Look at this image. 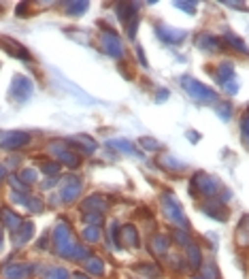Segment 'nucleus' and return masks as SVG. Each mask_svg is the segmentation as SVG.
<instances>
[{"mask_svg":"<svg viewBox=\"0 0 249 279\" xmlns=\"http://www.w3.org/2000/svg\"><path fill=\"white\" fill-rule=\"evenodd\" d=\"M0 243H2V237H0Z\"/></svg>","mask_w":249,"mask_h":279,"instance_id":"nucleus-48","label":"nucleus"},{"mask_svg":"<svg viewBox=\"0 0 249 279\" xmlns=\"http://www.w3.org/2000/svg\"><path fill=\"white\" fill-rule=\"evenodd\" d=\"M137 271H138L140 275L151 277V279H158L160 275H162V273H160V269H158V267H153V264H138Z\"/></svg>","mask_w":249,"mask_h":279,"instance_id":"nucleus-28","label":"nucleus"},{"mask_svg":"<svg viewBox=\"0 0 249 279\" xmlns=\"http://www.w3.org/2000/svg\"><path fill=\"white\" fill-rule=\"evenodd\" d=\"M100 228L98 226H87L85 230H83V239H85L87 243H98L100 241Z\"/></svg>","mask_w":249,"mask_h":279,"instance_id":"nucleus-27","label":"nucleus"},{"mask_svg":"<svg viewBox=\"0 0 249 279\" xmlns=\"http://www.w3.org/2000/svg\"><path fill=\"white\" fill-rule=\"evenodd\" d=\"M215 113H220V118L223 122H228L230 118H232V102H228V100H220L215 105Z\"/></svg>","mask_w":249,"mask_h":279,"instance_id":"nucleus-26","label":"nucleus"},{"mask_svg":"<svg viewBox=\"0 0 249 279\" xmlns=\"http://www.w3.org/2000/svg\"><path fill=\"white\" fill-rule=\"evenodd\" d=\"M28 141H30V137H28L26 132H13V134H9V137L2 141V149H17V147H24Z\"/></svg>","mask_w":249,"mask_h":279,"instance_id":"nucleus-16","label":"nucleus"},{"mask_svg":"<svg viewBox=\"0 0 249 279\" xmlns=\"http://www.w3.org/2000/svg\"><path fill=\"white\" fill-rule=\"evenodd\" d=\"M85 271L89 275L100 277V275H105V262H102L100 258H96V256H89L85 260Z\"/></svg>","mask_w":249,"mask_h":279,"instance_id":"nucleus-19","label":"nucleus"},{"mask_svg":"<svg viewBox=\"0 0 249 279\" xmlns=\"http://www.w3.org/2000/svg\"><path fill=\"white\" fill-rule=\"evenodd\" d=\"M98 45L100 49L105 51L107 56L115 58V60H121V58L126 56V49H124V43H121V38L115 34L113 30H107V32H100V38H98Z\"/></svg>","mask_w":249,"mask_h":279,"instance_id":"nucleus-4","label":"nucleus"},{"mask_svg":"<svg viewBox=\"0 0 249 279\" xmlns=\"http://www.w3.org/2000/svg\"><path fill=\"white\" fill-rule=\"evenodd\" d=\"M57 164H54V162H47V164H43V173H47V175H55L57 173Z\"/></svg>","mask_w":249,"mask_h":279,"instance_id":"nucleus-40","label":"nucleus"},{"mask_svg":"<svg viewBox=\"0 0 249 279\" xmlns=\"http://www.w3.org/2000/svg\"><path fill=\"white\" fill-rule=\"evenodd\" d=\"M192 186H194V190H198V194H202V196H207V198L215 196L221 187L220 181L209 173H196L194 177H192Z\"/></svg>","mask_w":249,"mask_h":279,"instance_id":"nucleus-5","label":"nucleus"},{"mask_svg":"<svg viewBox=\"0 0 249 279\" xmlns=\"http://www.w3.org/2000/svg\"><path fill=\"white\" fill-rule=\"evenodd\" d=\"M2 177H4V168L0 166V181H2Z\"/></svg>","mask_w":249,"mask_h":279,"instance_id":"nucleus-46","label":"nucleus"},{"mask_svg":"<svg viewBox=\"0 0 249 279\" xmlns=\"http://www.w3.org/2000/svg\"><path fill=\"white\" fill-rule=\"evenodd\" d=\"M0 219H2V224L6 226V228H11V230H15V228H19L24 222L19 219V216L17 213H13V211H9L4 207V209H0Z\"/></svg>","mask_w":249,"mask_h":279,"instance_id":"nucleus-18","label":"nucleus"},{"mask_svg":"<svg viewBox=\"0 0 249 279\" xmlns=\"http://www.w3.org/2000/svg\"><path fill=\"white\" fill-rule=\"evenodd\" d=\"M175 241H177V243H181V245H185V248H188V245L192 243V239H190V235H188V232H181V228H177V230H175Z\"/></svg>","mask_w":249,"mask_h":279,"instance_id":"nucleus-34","label":"nucleus"},{"mask_svg":"<svg viewBox=\"0 0 249 279\" xmlns=\"http://www.w3.org/2000/svg\"><path fill=\"white\" fill-rule=\"evenodd\" d=\"M137 54H138V60H140V64H143V66H147V60H145V56H143V49L137 47Z\"/></svg>","mask_w":249,"mask_h":279,"instance_id":"nucleus-42","label":"nucleus"},{"mask_svg":"<svg viewBox=\"0 0 249 279\" xmlns=\"http://www.w3.org/2000/svg\"><path fill=\"white\" fill-rule=\"evenodd\" d=\"M164 98H168V90H160L158 92V102H164Z\"/></svg>","mask_w":249,"mask_h":279,"instance_id":"nucleus-41","label":"nucleus"},{"mask_svg":"<svg viewBox=\"0 0 249 279\" xmlns=\"http://www.w3.org/2000/svg\"><path fill=\"white\" fill-rule=\"evenodd\" d=\"M140 145H143L147 152H160V147H162L156 139H151V137H143L140 139Z\"/></svg>","mask_w":249,"mask_h":279,"instance_id":"nucleus-32","label":"nucleus"},{"mask_svg":"<svg viewBox=\"0 0 249 279\" xmlns=\"http://www.w3.org/2000/svg\"><path fill=\"white\" fill-rule=\"evenodd\" d=\"M107 145L119 149L121 154H128V155H140V152H137V147H134L130 141H126V139H109Z\"/></svg>","mask_w":249,"mask_h":279,"instance_id":"nucleus-17","label":"nucleus"},{"mask_svg":"<svg viewBox=\"0 0 249 279\" xmlns=\"http://www.w3.org/2000/svg\"><path fill=\"white\" fill-rule=\"evenodd\" d=\"M188 262H190V269H192V271H198V269H200L202 256H200V249H198V245H194V243L188 245Z\"/></svg>","mask_w":249,"mask_h":279,"instance_id":"nucleus-20","label":"nucleus"},{"mask_svg":"<svg viewBox=\"0 0 249 279\" xmlns=\"http://www.w3.org/2000/svg\"><path fill=\"white\" fill-rule=\"evenodd\" d=\"M54 245H55L57 256L73 258V260H87L89 258V251L83 248V245H79L75 241V235H73V230H70L68 222H60L55 226Z\"/></svg>","mask_w":249,"mask_h":279,"instance_id":"nucleus-1","label":"nucleus"},{"mask_svg":"<svg viewBox=\"0 0 249 279\" xmlns=\"http://www.w3.org/2000/svg\"><path fill=\"white\" fill-rule=\"evenodd\" d=\"M223 90H226L228 94H236V92H239V83H236L234 77H232V79H230V81L223 83Z\"/></svg>","mask_w":249,"mask_h":279,"instance_id":"nucleus-37","label":"nucleus"},{"mask_svg":"<svg viewBox=\"0 0 249 279\" xmlns=\"http://www.w3.org/2000/svg\"><path fill=\"white\" fill-rule=\"evenodd\" d=\"M236 245L241 249H249V216H243V219L236 226Z\"/></svg>","mask_w":249,"mask_h":279,"instance_id":"nucleus-11","label":"nucleus"},{"mask_svg":"<svg viewBox=\"0 0 249 279\" xmlns=\"http://www.w3.org/2000/svg\"><path fill=\"white\" fill-rule=\"evenodd\" d=\"M188 139H190L192 143H196V141L200 139V137H196V132H188Z\"/></svg>","mask_w":249,"mask_h":279,"instance_id":"nucleus-44","label":"nucleus"},{"mask_svg":"<svg viewBox=\"0 0 249 279\" xmlns=\"http://www.w3.org/2000/svg\"><path fill=\"white\" fill-rule=\"evenodd\" d=\"M162 211H164V217L168 219L172 226H177V228H188V226H190L185 213L181 211V205L177 203V198H175V194H172V192H164V196H162Z\"/></svg>","mask_w":249,"mask_h":279,"instance_id":"nucleus-3","label":"nucleus"},{"mask_svg":"<svg viewBox=\"0 0 249 279\" xmlns=\"http://www.w3.org/2000/svg\"><path fill=\"white\" fill-rule=\"evenodd\" d=\"M223 43H228L230 47H234L236 51H241V54H249L245 41H243V38H239L236 34H232V32H226V34H223Z\"/></svg>","mask_w":249,"mask_h":279,"instance_id":"nucleus-22","label":"nucleus"},{"mask_svg":"<svg viewBox=\"0 0 249 279\" xmlns=\"http://www.w3.org/2000/svg\"><path fill=\"white\" fill-rule=\"evenodd\" d=\"M22 179L26 181V184H34V181H36V173L32 171V168H28V171L22 173Z\"/></svg>","mask_w":249,"mask_h":279,"instance_id":"nucleus-39","label":"nucleus"},{"mask_svg":"<svg viewBox=\"0 0 249 279\" xmlns=\"http://www.w3.org/2000/svg\"><path fill=\"white\" fill-rule=\"evenodd\" d=\"M202 279H220V273H217V267L215 264H204L202 267V273H200Z\"/></svg>","mask_w":249,"mask_h":279,"instance_id":"nucleus-31","label":"nucleus"},{"mask_svg":"<svg viewBox=\"0 0 249 279\" xmlns=\"http://www.w3.org/2000/svg\"><path fill=\"white\" fill-rule=\"evenodd\" d=\"M47 277H49V279H68V273H66L64 269H54Z\"/></svg>","mask_w":249,"mask_h":279,"instance_id":"nucleus-38","label":"nucleus"},{"mask_svg":"<svg viewBox=\"0 0 249 279\" xmlns=\"http://www.w3.org/2000/svg\"><path fill=\"white\" fill-rule=\"evenodd\" d=\"M156 30H158V36L162 38L164 43H168V45H179V43L185 41V36H188V34H185V30L172 28V26H166V24H158Z\"/></svg>","mask_w":249,"mask_h":279,"instance_id":"nucleus-7","label":"nucleus"},{"mask_svg":"<svg viewBox=\"0 0 249 279\" xmlns=\"http://www.w3.org/2000/svg\"><path fill=\"white\" fill-rule=\"evenodd\" d=\"M73 279H89V277H85L83 273H75V277H73Z\"/></svg>","mask_w":249,"mask_h":279,"instance_id":"nucleus-45","label":"nucleus"},{"mask_svg":"<svg viewBox=\"0 0 249 279\" xmlns=\"http://www.w3.org/2000/svg\"><path fill=\"white\" fill-rule=\"evenodd\" d=\"M228 6H234V9H245V4H243V2H228Z\"/></svg>","mask_w":249,"mask_h":279,"instance_id":"nucleus-43","label":"nucleus"},{"mask_svg":"<svg viewBox=\"0 0 249 279\" xmlns=\"http://www.w3.org/2000/svg\"><path fill=\"white\" fill-rule=\"evenodd\" d=\"M196 45L202 51H221V41H220V38H215L213 34H209V32L198 34L196 36Z\"/></svg>","mask_w":249,"mask_h":279,"instance_id":"nucleus-10","label":"nucleus"},{"mask_svg":"<svg viewBox=\"0 0 249 279\" xmlns=\"http://www.w3.org/2000/svg\"><path fill=\"white\" fill-rule=\"evenodd\" d=\"M175 6L185 11V13H190V15H194L196 13V2H175Z\"/></svg>","mask_w":249,"mask_h":279,"instance_id":"nucleus-36","label":"nucleus"},{"mask_svg":"<svg viewBox=\"0 0 249 279\" xmlns=\"http://www.w3.org/2000/svg\"><path fill=\"white\" fill-rule=\"evenodd\" d=\"M241 132H243V141H245V145L249 147V113H245V118L241 122Z\"/></svg>","mask_w":249,"mask_h":279,"instance_id":"nucleus-33","label":"nucleus"},{"mask_svg":"<svg viewBox=\"0 0 249 279\" xmlns=\"http://www.w3.org/2000/svg\"><path fill=\"white\" fill-rule=\"evenodd\" d=\"M26 269H28V267H22V264H19V267H11V269L4 271V275L9 279H24V275L28 273Z\"/></svg>","mask_w":249,"mask_h":279,"instance_id":"nucleus-30","label":"nucleus"},{"mask_svg":"<svg viewBox=\"0 0 249 279\" xmlns=\"http://www.w3.org/2000/svg\"><path fill=\"white\" fill-rule=\"evenodd\" d=\"M89 209H94V213H105L109 209V200L107 198H102V196H89L85 203H83V211H89Z\"/></svg>","mask_w":249,"mask_h":279,"instance_id":"nucleus-15","label":"nucleus"},{"mask_svg":"<svg viewBox=\"0 0 249 279\" xmlns=\"http://www.w3.org/2000/svg\"><path fill=\"white\" fill-rule=\"evenodd\" d=\"M215 77H217V81L220 83H226V81H230L234 77V66L230 62H221L220 66H217V73H215Z\"/></svg>","mask_w":249,"mask_h":279,"instance_id":"nucleus-21","label":"nucleus"},{"mask_svg":"<svg viewBox=\"0 0 249 279\" xmlns=\"http://www.w3.org/2000/svg\"><path fill=\"white\" fill-rule=\"evenodd\" d=\"M19 228H22V232H19L17 235V239H15V243H26L30 239V235H32V228H34V226H32V222H24L22 226H19Z\"/></svg>","mask_w":249,"mask_h":279,"instance_id":"nucleus-29","label":"nucleus"},{"mask_svg":"<svg viewBox=\"0 0 249 279\" xmlns=\"http://www.w3.org/2000/svg\"><path fill=\"white\" fill-rule=\"evenodd\" d=\"M85 222L100 228V226H102V216H100V213H85Z\"/></svg>","mask_w":249,"mask_h":279,"instance_id":"nucleus-35","label":"nucleus"},{"mask_svg":"<svg viewBox=\"0 0 249 279\" xmlns=\"http://www.w3.org/2000/svg\"><path fill=\"white\" fill-rule=\"evenodd\" d=\"M119 239H121V241H124V245H128V248H138V245H140L138 232H137V228H134L132 224H126V226H121Z\"/></svg>","mask_w":249,"mask_h":279,"instance_id":"nucleus-12","label":"nucleus"},{"mask_svg":"<svg viewBox=\"0 0 249 279\" xmlns=\"http://www.w3.org/2000/svg\"><path fill=\"white\" fill-rule=\"evenodd\" d=\"M192 279H202V277H200V275H194V277H192Z\"/></svg>","mask_w":249,"mask_h":279,"instance_id":"nucleus-47","label":"nucleus"},{"mask_svg":"<svg viewBox=\"0 0 249 279\" xmlns=\"http://www.w3.org/2000/svg\"><path fill=\"white\" fill-rule=\"evenodd\" d=\"M181 86L185 88V92L196 102H200V105H217V102H220L215 90H211L209 86H204V83L192 79V77H181Z\"/></svg>","mask_w":249,"mask_h":279,"instance_id":"nucleus-2","label":"nucleus"},{"mask_svg":"<svg viewBox=\"0 0 249 279\" xmlns=\"http://www.w3.org/2000/svg\"><path fill=\"white\" fill-rule=\"evenodd\" d=\"M70 143H77V145H81L85 154H94V152H96V141L89 139L87 134H79V137L70 139Z\"/></svg>","mask_w":249,"mask_h":279,"instance_id":"nucleus-23","label":"nucleus"},{"mask_svg":"<svg viewBox=\"0 0 249 279\" xmlns=\"http://www.w3.org/2000/svg\"><path fill=\"white\" fill-rule=\"evenodd\" d=\"M49 149H54V155L57 160L62 162V164H66L68 168H75L79 166L81 158L77 155V152H73V149H66V147H60V143H51Z\"/></svg>","mask_w":249,"mask_h":279,"instance_id":"nucleus-8","label":"nucleus"},{"mask_svg":"<svg viewBox=\"0 0 249 279\" xmlns=\"http://www.w3.org/2000/svg\"><path fill=\"white\" fill-rule=\"evenodd\" d=\"M81 187L83 186H81L79 179H70V184L62 187V200L64 203H75V200L79 198V194H81Z\"/></svg>","mask_w":249,"mask_h":279,"instance_id":"nucleus-13","label":"nucleus"},{"mask_svg":"<svg viewBox=\"0 0 249 279\" xmlns=\"http://www.w3.org/2000/svg\"><path fill=\"white\" fill-rule=\"evenodd\" d=\"M149 248H151V251H153V256L164 258V256H166V251H168V237H164V235L151 237Z\"/></svg>","mask_w":249,"mask_h":279,"instance_id":"nucleus-14","label":"nucleus"},{"mask_svg":"<svg viewBox=\"0 0 249 279\" xmlns=\"http://www.w3.org/2000/svg\"><path fill=\"white\" fill-rule=\"evenodd\" d=\"M32 96V81L28 77H15L13 79V86H11V98L17 100V102H26Z\"/></svg>","mask_w":249,"mask_h":279,"instance_id":"nucleus-6","label":"nucleus"},{"mask_svg":"<svg viewBox=\"0 0 249 279\" xmlns=\"http://www.w3.org/2000/svg\"><path fill=\"white\" fill-rule=\"evenodd\" d=\"M160 164H162L164 168H168V171H183V168H185V164H183V162H179V160H175V158H172V155H168V154H164L162 155V160H160Z\"/></svg>","mask_w":249,"mask_h":279,"instance_id":"nucleus-25","label":"nucleus"},{"mask_svg":"<svg viewBox=\"0 0 249 279\" xmlns=\"http://www.w3.org/2000/svg\"><path fill=\"white\" fill-rule=\"evenodd\" d=\"M202 213H207L211 219H217V222H226L228 219V207L220 203V200H209V203L200 205Z\"/></svg>","mask_w":249,"mask_h":279,"instance_id":"nucleus-9","label":"nucleus"},{"mask_svg":"<svg viewBox=\"0 0 249 279\" xmlns=\"http://www.w3.org/2000/svg\"><path fill=\"white\" fill-rule=\"evenodd\" d=\"M87 6H89V2H66L64 4V9L68 11L70 17H79L87 11Z\"/></svg>","mask_w":249,"mask_h":279,"instance_id":"nucleus-24","label":"nucleus"}]
</instances>
